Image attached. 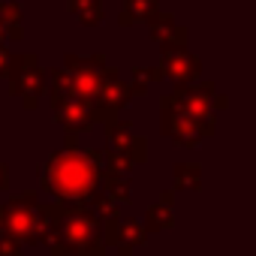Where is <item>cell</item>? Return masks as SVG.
<instances>
[{
	"label": "cell",
	"instance_id": "obj_16",
	"mask_svg": "<svg viewBox=\"0 0 256 256\" xmlns=\"http://www.w3.org/2000/svg\"><path fill=\"white\" fill-rule=\"evenodd\" d=\"M64 205L60 202H40V244H52Z\"/></svg>",
	"mask_w": 256,
	"mask_h": 256
},
{
	"label": "cell",
	"instance_id": "obj_6",
	"mask_svg": "<svg viewBox=\"0 0 256 256\" xmlns=\"http://www.w3.org/2000/svg\"><path fill=\"white\" fill-rule=\"evenodd\" d=\"M217 94L214 82H190V84H175L172 94H166L160 100V106H169L175 112H184L190 118H199L205 124H214V108H211V96Z\"/></svg>",
	"mask_w": 256,
	"mask_h": 256
},
{
	"label": "cell",
	"instance_id": "obj_20",
	"mask_svg": "<svg viewBox=\"0 0 256 256\" xmlns=\"http://www.w3.org/2000/svg\"><path fill=\"white\" fill-rule=\"evenodd\" d=\"M0 256H24V244L0 229Z\"/></svg>",
	"mask_w": 256,
	"mask_h": 256
},
{
	"label": "cell",
	"instance_id": "obj_10",
	"mask_svg": "<svg viewBox=\"0 0 256 256\" xmlns=\"http://www.w3.org/2000/svg\"><path fill=\"white\" fill-rule=\"evenodd\" d=\"M160 70L163 78H172L175 84H190L202 76V60L193 52H187V46H175V48H163Z\"/></svg>",
	"mask_w": 256,
	"mask_h": 256
},
{
	"label": "cell",
	"instance_id": "obj_23",
	"mask_svg": "<svg viewBox=\"0 0 256 256\" xmlns=\"http://www.w3.org/2000/svg\"><path fill=\"white\" fill-rule=\"evenodd\" d=\"M226 106H229V96H226V94H214V96H211V108H214V112H217V108H226Z\"/></svg>",
	"mask_w": 256,
	"mask_h": 256
},
{
	"label": "cell",
	"instance_id": "obj_19",
	"mask_svg": "<svg viewBox=\"0 0 256 256\" xmlns=\"http://www.w3.org/2000/svg\"><path fill=\"white\" fill-rule=\"evenodd\" d=\"M163 78V70H160V64L157 66H133V82H130V88H133V96H142V94H148L157 82Z\"/></svg>",
	"mask_w": 256,
	"mask_h": 256
},
{
	"label": "cell",
	"instance_id": "obj_1",
	"mask_svg": "<svg viewBox=\"0 0 256 256\" xmlns=\"http://www.w3.org/2000/svg\"><path fill=\"white\" fill-rule=\"evenodd\" d=\"M102 163H106V154L102 151H78L76 148V136L66 133V148L64 151H54L46 160L42 175H40V184L60 205L88 202L94 196V190L100 187Z\"/></svg>",
	"mask_w": 256,
	"mask_h": 256
},
{
	"label": "cell",
	"instance_id": "obj_12",
	"mask_svg": "<svg viewBox=\"0 0 256 256\" xmlns=\"http://www.w3.org/2000/svg\"><path fill=\"white\" fill-rule=\"evenodd\" d=\"M175 193L172 190H163L160 193V199L145 211V220H142V226L148 229V235L151 232H160V229H172L175 226Z\"/></svg>",
	"mask_w": 256,
	"mask_h": 256
},
{
	"label": "cell",
	"instance_id": "obj_2",
	"mask_svg": "<svg viewBox=\"0 0 256 256\" xmlns=\"http://www.w3.org/2000/svg\"><path fill=\"white\" fill-rule=\"evenodd\" d=\"M94 241H102V223L94 214V208L88 202L64 205L54 238L48 244V253L52 256H76Z\"/></svg>",
	"mask_w": 256,
	"mask_h": 256
},
{
	"label": "cell",
	"instance_id": "obj_18",
	"mask_svg": "<svg viewBox=\"0 0 256 256\" xmlns=\"http://www.w3.org/2000/svg\"><path fill=\"white\" fill-rule=\"evenodd\" d=\"M172 178H175V190H199L202 187V166L199 163H175Z\"/></svg>",
	"mask_w": 256,
	"mask_h": 256
},
{
	"label": "cell",
	"instance_id": "obj_22",
	"mask_svg": "<svg viewBox=\"0 0 256 256\" xmlns=\"http://www.w3.org/2000/svg\"><path fill=\"white\" fill-rule=\"evenodd\" d=\"M10 190V166L0 160V193H6Z\"/></svg>",
	"mask_w": 256,
	"mask_h": 256
},
{
	"label": "cell",
	"instance_id": "obj_3",
	"mask_svg": "<svg viewBox=\"0 0 256 256\" xmlns=\"http://www.w3.org/2000/svg\"><path fill=\"white\" fill-rule=\"evenodd\" d=\"M106 142H108L106 163H102L106 169H118V172L130 175L136 166H142L148 160V142H145V136H139L130 126V120H120V118L108 120L106 124Z\"/></svg>",
	"mask_w": 256,
	"mask_h": 256
},
{
	"label": "cell",
	"instance_id": "obj_14",
	"mask_svg": "<svg viewBox=\"0 0 256 256\" xmlns=\"http://www.w3.org/2000/svg\"><path fill=\"white\" fill-rule=\"evenodd\" d=\"M0 24L6 30V40H24V12L16 0H0Z\"/></svg>",
	"mask_w": 256,
	"mask_h": 256
},
{
	"label": "cell",
	"instance_id": "obj_21",
	"mask_svg": "<svg viewBox=\"0 0 256 256\" xmlns=\"http://www.w3.org/2000/svg\"><path fill=\"white\" fill-rule=\"evenodd\" d=\"M10 58H12V52H6V46L0 42V78H4L6 70H10Z\"/></svg>",
	"mask_w": 256,
	"mask_h": 256
},
{
	"label": "cell",
	"instance_id": "obj_8",
	"mask_svg": "<svg viewBox=\"0 0 256 256\" xmlns=\"http://www.w3.org/2000/svg\"><path fill=\"white\" fill-rule=\"evenodd\" d=\"M64 70H66V76H70L72 90H76L82 100L94 102V96H96V90H100V84H102V78H106L108 64H106L102 54H90V58L66 54V58H64Z\"/></svg>",
	"mask_w": 256,
	"mask_h": 256
},
{
	"label": "cell",
	"instance_id": "obj_13",
	"mask_svg": "<svg viewBox=\"0 0 256 256\" xmlns=\"http://www.w3.org/2000/svg\"><path fill=\"white\" fill-rule=\"evenodd\" d=\"M100 187H102L118 205H120V202H130V175H126V172H118V169H106V166H102Z\"/></svg>",
	"mask_w": 256,
	"mask_h": 256
},
{
	"label": "cell",
	"instance_id": "obj_11",
	"mask_svg": "<svg viewBox=\"0 0 256 256\" xmlns=\"http://www.w3.org/2000/svg\"><path fill=\"white\" fill-rule=\"evenodd\" d=\"M145 24H148V36H151L160 48L187 46V40H190L187 28H184V24H178V22H175V16H172V12H163L160 6L145 18Z\"/></svg>",
	"mask_w": 256,
	"mask_h": 256
},
{
	"label": "cell",
	"instance_id": "obj_24",
	"mask_svg": "<svg viewBox=\"0 0 256 256\" xmlns=\"http://www.w3.org/2000/svg\"><path fill=\"white\" fill-rule=\"evenodd\" d=\"M0 42H6V30H4V24H0Z\"/></svg>",
	"mask_w": 256,
	"mask_h": 256
},
{
	"label": "cell",
	"instance_id": "obj_4",
	"mask_svg": "<svg viewBox=\"0 0 256 256\" xmlns=\"http://www.w3.org/2000/svg\"><path fill=\"white\" fill-rule=\"evenodd\" d=\"M0 229L18 238L24 247L40 244V196L34 190H24L6 205H0Z\"/></svg>",
	"mask_w": 256,
	"mask_h": 256
},
{
	"label": "cell",
	"instance_id": "obj_7",
	"mask_svg": "<svg viewBox=\"0 0 256 256\" xmlns=\"http://www.w3.org/2000/svg\"><path fill=\"white\" fill-rule=\"evenodd\" d=\"M160 130L166 139H172L175 145L184 148H196L205 136H214L217 124H205L199 118H190L184 112H175L169 106H160Z\"/></svg>",
	"mask_w": 256,
	"mask_h": 256
},
{
	"label": "cell",
	"instance_id": "obj_5",
	"mask_svg": "<svg viewBox=\"0 0 256 256\" xmlns=\"http://www.w3.org/2000/svg\"><path fill=\"white\" fill-rule=\"evenodd\" d=\"M6 78H10V94L18 96V100L24 102V108H36V100H40V96L46 94V88H48V76H46V70L40 66V58L30 54V52L10 58Z\"/></svg>",
	"mask_w": 256,
	"mask_h": 256
},
{
	"label": "cell",
	"instance_id": "obj_15",
	"mask_svg": "<svg viewBox=\"0 0 256 256\" xmlns=\"http://www.w3.org/2000/svg\"><path fill=\"white\" fill-rule=\"evenodd\" d=\"M157 6H160V0H120V16H118V24H120V28H126V24L145 22Z\"/></svg>",
	"mask_w": 256,
	"mask_h": 256
},
{
	"label": "cell",
	"instance_id": "obj_17",
	"mask_svg": "<svg viewBox=\"0 0 256 256\" xmlns=\"http://www.w3.org/2000/svg\"><path fill=\"white\" fill-rule=\"evenodd\" d=\"M66 10L82 22V24H100L106 10H102V0H66Z\"/></svg>",
	"mask_w": 256,
	"mask_h": 256
},
{
	"label": "cell",
	"instance_id": "obj_9",
	"mask_svg": "<svg viewBox=\"0 0 256 256\" xmlns=\"http://www.w3.org/2000/svg\"><path fill=\"white\" fill-rule=\"evenodd\" d=\"M48 102H52L54 120L64 126L66 133H72V136L88 133L90 126L96 124L90 102L82 100V96H76V94H48Z\"/></svg>",
	"mask_w": 256,
	"mask_h": 256
}]
</instances>
